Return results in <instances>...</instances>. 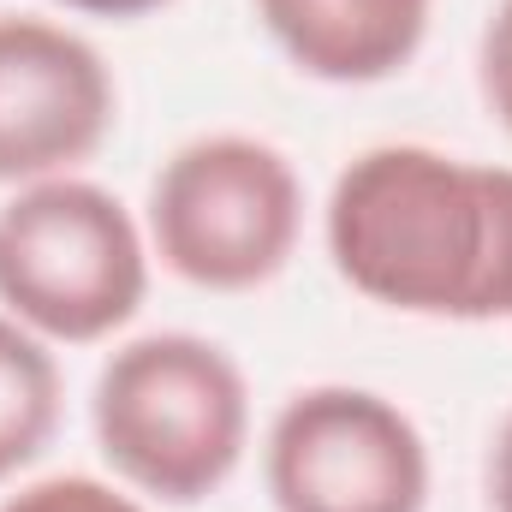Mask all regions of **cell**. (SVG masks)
<instances>
[{"mask_svg":"<svg viewBox=\"0 0 512 512\" xmlns=\"http://www.w3.org/2000/svg\"><path fill=\"white\" fill-rule=\"evenodd\" d=\"M149 256L120 209L90 179H36L0 209V304L54 340H102L137 316Z\"/></svg>","mask_w":512,"mask_h":512,"instance_id":"obj_3","label":"cell"},{"mask_svg":"<svg viewBox=\"0 0 512 512\" xmlns=\"http://www.w3.org/2000/svg\"><path fill=\"white\" fill-rule=\"evenodd\" d=\"M328 251L387 310L512 316V167H471L423 143L370 149L334 179Z\"/></svg>","mask_w":512,"mask_h":512,"instance_id":"obj_1","label":"cell"},{"mask_svg":"<svg viewBox=\"0 0 512 512\" xmlns=\"http://www.w3.org/2000/svg\"><path fill=\"white\" fill-rule=\"evenodd\" d=\"M72 12H90V18H137V12H155L161 0H60Z\"/></svg>","mask_w":512,"mask_h":512,"instance_id":"obj_12","label":"cell"},{"mask_svg":"<svg viewBox=\"0 0 512 512\" xmlns=\"http://www.w3.org/2000/svg\"><path fill=\"white\" fill-rule=\"evenodd\" d=\"M268 495L280 512H423L429 453L393 399L310 387L268 429Z\"/></svg>","mask_w":512,"mask_h":512,"instance_id":"obj_5","label":"cell"},{"mask_svg":"<svg viewBox=\"0 0 512 512\" xmlns=\"http://www.w3.org/2000/svg\"><path fill=\"white\" fill-rule=\"evenodd\" d=\"M304 221L298 173L256 137L185 143L149 191V233L173 274L209 292H245L286 268Z\"/></svg>","mask_w":512,"mask_h":512,"instance_id":"obj_4","label":"cell"},{"mask_svg":"<svg viewBox=\"0 0 512 512\" xmlns=\"http://www.w3.org/2000/svg\"><path fill=\"white\" fill-rule=\"evenodd\" d=\"M483 96L501 114V126L512 131V0L495 6V18L483 30Z\"/></svg>","mask_w":512,"mask_h":512,"instance_id":"obj_10","label":"cell"},{"mask_svg":"<svg viewBox=\"0 0 512 512\" xmlns=\"http://www.w3.org/2000/svg\"><path fill=\"white\" fill-rule=\"evenodd\" d=\"M489 495H495V512H512V411L495 435V459H489Z\"/></svg>","mask_w":512,"mask_h":512,"instance_id":"obj_11","label":"cell"},{"mask_svg":"<svg viewBox=\"0 0 512 512\" xmlns=\"http://www.w3.org/2000/svg\"><path fill=\"white\" fill-rule=\"evenodd\" d=\"M60 423V370L54 358L0 316V483L30 465Z\"/></svg>","mask_w":512,"mask_h":512,"instance_id":"obj_8","label":"cell"},{"mask_svg":"<svg viewBox=\"0 0 512 512\" xmlns=\"http://www.w3.org/2000/svg\"><path fill=\"white\" fill-rule=\"evenodd\" d=\"M114 126V78L66 24L0 12V179H54Z\"/></svg>","mask_w":512,"mask_h":512,"instance_id":"obj_6","label":"cell"},{"mask_svg":"<svg viewBox=\"0 0 512 512\" xmlns=\"http://www.w3.org/2000/svg\"><path fill=\"white\" fill-rule=\"evenodd\" d=\"M256 12L274 42L328 84L393 78L429 30V0H256Z\"/></svg>","mask_w":512,"mask_h":512,"instance_id":"obj_7","label":"cell"},{"mask_svg":"<svg viewBox=\"0 0 512 512\" xmlns=\"http://www.w3.org/2000/svg\"><path fill=\"white\" fill-rule=\"evenodd\" d=\"M251 429L239 364L197 334H143L96 376V441L108 465L161 501L215 495Z\"/></svg>","mask_w":512,"mask_h":512,"instance_id":"obj_2","label":"cell"},{"mask_svg":"<svg viewBox=\"0 0 512 512\" xmlns=\"http://www.w3.org/2000/svg\"><path fill=\"white\" fill-rule=\"evenodd\" d=\"M0 512H143V507L126 501V495H114L96 477H48V483L18 489Z\"/></svg>","mask_w":512,"mask_h":512,"instance_id":"obj_9","label":"cell"}]
</instances>
